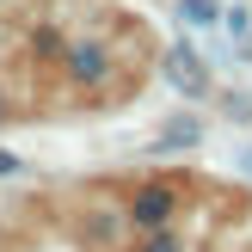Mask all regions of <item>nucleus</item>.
<instances>
[{"mask_svg": "<svg viewBox=\"0 0 252 252\" xmlns=\"http://www.w3.org/2000/svg\"><path fill=\"white\" fill-rule=\"evenodd\" d=\"M172 209H179V197H172L166 185H148V191H135L129 221H135V228H148V234H160V228L172 221Z\"/></svg>", "mask_w": 252, "mask_h": 252, "instance_id": "1", "label": "nucleus"}, {"mask_svg": "<svg viewBox=\"0 0 252 252\" xmlns=\"http://www.w3.org/2000/svg\"><path fill=\"white\" fill-rule=\"evenodd\" d=\"M166 80L179 86V93H191V98L209 93V74H203V62H197L191 49H172V56H166Z\"/></svg>", "mask_w": 252, "mask_h": 252, "instance_id": "2", "label": "nucleus"}, {"mask_svg": "<svg viewBox=\"0 0 252 252\" xmlns=\"http://www.w3.org/2000/svg\"><path fill=\"white\" fill-rule=\"evenodd\" d=\"M68 74H74L80 86H98V80H105V49H98V43L68 49Z\"/></svg>", "mask_w": 252, "mask_h": 252, "instance_id": "3", "label": "nucleus"}, {"mask_svg": "<svg viewBox=\"0 0 252 252\" xmlns=\"http://www.w3.org/2000/svg\"><path fill=\"white\" fill-rule=\"evenodd\" d=\"M197 135H203V129H197L191 117H185V123H166V129H160V148H191Z\"/></svg>", "mask_w": 252, "mask_h": 252, "instance_id": "4", "label": "nucleus"}, {"mask_svg": "<svg viewBox=\"0 0 252 252\" xmlns=\"http://www.w3.org/2000/svg\"><path fill=\"white\" fill-rule=\"evenodd\" d=\"M179 12L191 25H216V0H179Z\"/></svg>", "mask_w": 252, "mask_h": 252, "instance_id": "5", "label": "nucleus"}, {"mask_svg": "<svg viewBox=\"0 0 252 252\" xmlns=\"http://www.w3.org/2000/svg\"><path fill=\"white\" fill-rule=\"evenodd\" d=\"M142 252H185V246H179V240H172V234H166V228H160V234H154V240H148Z\"/></svg>", "mask_w": 252, "mask_h": 252, "instance_id": "6", "label": "nucleus"}, {"mask_svg": "<svg viewBox=\"0 0 252 252\" xmlns=\"http://www.w3.org/2000/svg\"><path fill=\"white\" fill-rule=\"evenodd\" d=\"M6 172H19V154H6V148H0V179H6Z\"/></svg>", "mask_w": 252, "mask_h": 252, "instance_id": "7", "label": "nucleus"}, {"mask_svg": "<svg viewBox=\"0 0 252 252\" xmlns=\"http://www.w3.org/2000/svg\"><path fill=\"white\" fill-rule=\"evenodd\" d=\"M0 123H6V93H0Z\"/></svg>", "mask_w": 252, "mask_h": 252, "instance_id": "8", "label": "nucleus"}]
</instances>
